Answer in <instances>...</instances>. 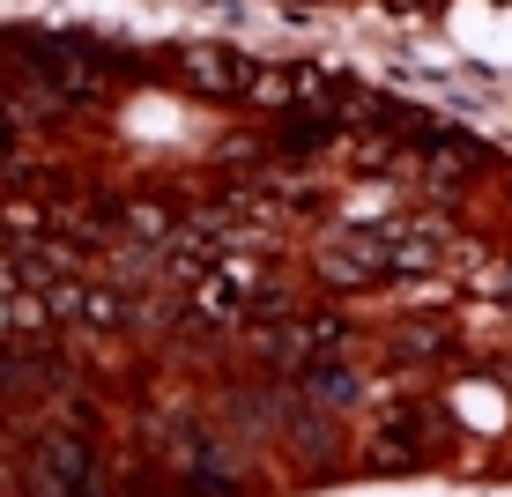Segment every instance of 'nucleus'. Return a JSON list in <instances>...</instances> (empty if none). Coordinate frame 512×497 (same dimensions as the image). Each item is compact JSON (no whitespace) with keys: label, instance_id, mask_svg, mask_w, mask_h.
I'll use <instances>...</instances> for the list:
<instances>
[{"label":"nucleus","instance_id":"f257e3e1","mask_svg":"<svg viewBox=\"0 0 512 497\" xmlns=\"http://www.w3.org/2000/svg\"><path fill=\"white\" fill-rule=\"evenodd\" d=\"M97 446L90 431H45L30 453V490L38 497H97Z\"/></svg>","mask_w":512,"mask_h":497},{"label":"nucleus","instance_id":"f03ea898","mask_svg":"<svg viewBox=\"0 0 512 497\" xmlns=\"http://www.w3.org/2000/svg\"><path fill=\"white\" fill-rule=\"evenodd\" d=\"M164 460L179 468V483L208 490V497L238 483V453L223 446V431H208V423H171V438H164Z\"/></svg>","mask_w":512,"mask_h":497},{"label":"nucleus","instance_id":"20e7f679","mask_svg":"<svg viewBox=\"0 0 512 497\" xmlns=\"http://www.w3.org/2000/svg\"><path fill=\"white\" fill-rule=\"evenodd\" d=\"M297 394H305V408H349V401H357V371L305 364V371H297Z\"/></svg>","mask_w":512,"mask_h":497},{"label":"nucleus","instance_id":"7ed1b4c3","mask_svg":"<svg viewBox=\"0 0 512 497\" xmlns=\"http://www.w3.org/2000/svg\"><path fill=\"white\" fill-rule=\"evenodd\" d=\"M186 75L201 82V90H253L260 67L245 60V52H223V45H193L186 52Z\"/></svg>","mask_w":512,"mask_h":497},{"label":"nucleus","instance_id":"39448f33","mask_svg":"<svg viewBox=\"0 0 512 497\" xmlns=\"http://www.w3.org/2000/svg\"><path fill=\"white\" fill-rule=\"evenodd\" d=\"M15 379H23V357H15V349H0V394H8Z\"/></svg>","mask_w":512,"mask_h":497}]
</instances>
